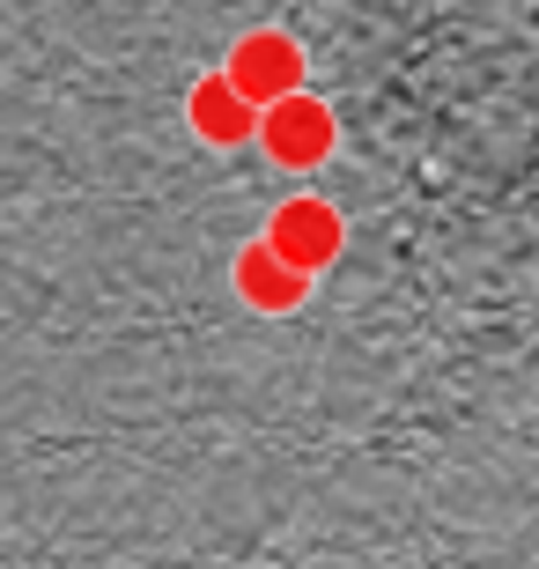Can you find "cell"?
<instances>
[{
    "mask_svg": "<svg viewBox=\"0 0 539 569\" xmlns=\"http://www.w3.org/2000/svg\"><path fill=\"white\" fill-rule=\"evenodd\" d=\"M267 244L289 259L296 274H311V281H318L332 259L348 252V214L332 208V200H318V192H296V200H281V208H273Z\"/></svg>",
    "mask_w": 539,
    "mask_h": 569,
    "instance_id": "cell-1",
    "label": "cell"
},
{
    "mask_svg": "<svg viewBox=\"0 0 539 569\" xmlns=\"http://www.w3.org/2000/svg\"><path fill=\"white\" fill-rule=\"evenodd\" d=\"M332 141H340L332 111L318 104V97H303V89H289V97H273V104L259 111V148H267L281 170H318L332 156Z\"/></svg>",
    "mask_w": 539,
    "mask_h": 569,
    "instance_id": "cell-2",
    "label": "cell"
},
{
    "mask_svg": "<svg viewBox=\"0 0 539 569\" xmlns=\"http://www.w3.org/2000/svg\"><path fill=\"white\" fill-rule=\"evenodd\" d=\"M229 89L244 97V104L267 111L273 97H289V89H303V44L289 38V30H251V38L229 44V60H222Z\"/></svg>",
    "mask_w": 539,
    "mask_h": 569,
    "instance_id": "cell-3",
    "label": "cell"
},
{
    "mask_svg": "<svg viewBox=\"0 0 539 569\" xmlns=\"http://www.w3.org/2000/svg\"><path fill=\"white\" fill-rule=\"evenodd\" d=\"M237 296H244L251 311H296V303L311 296V274H296L289 259L259 237V244H244V252H237Z\"/></svg>",
    "mask_w": 539,
    "mask_h": 569,
    "instance_id": "cell-5",
    "label": "cell"
},
{
    "mask_svg": "<svg viewBox=\"0 0 539 569\" xmlns=\"http://www.w3.org/2000/svg\"><path fill=\"white\" fill-rule=\"evenodd\" d=\"M186 119H192V133H200V141H214V148H244V141H259V104H244V97L229 89V74L192 82Z\"/></svg>",
    "mask_w": 539,
    "mask_h": 569,
    "instance_id": "cell-4",
    "label": "cell"
}]
</instances>
